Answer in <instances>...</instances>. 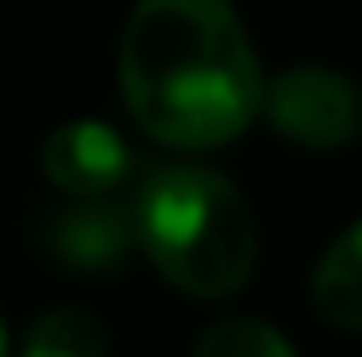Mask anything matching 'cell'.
Segmentation results:
<instances>
[{
  "mask_svg": "<svg viewBox=\"0 0 362 357\" xmlns=\"http://www.w3.org/2000/svg\"><path fill=\"white\" fill-rule=\"evenodd\" d=\"M121 95L147 137L184 153L242 137L263 74L231 0H136L121 37Z\"/></svg>",
  "mask_w": 362,
  "mask_h": 357,
  "instance_id": "cell-1",
  "label": "cell"
},
{
  "mask_svg": "<svg viewBox=\"0 0 362 357\" xmlns=\"http://www.w3.org/2000/svg\"><path fill=\"white\" fill-rule=\"evenodd\" d=\"M132 231L147 263L194 300H226L252 279L257 221L231 179L199 163H163L136 179Z\"/></svg>",
  "mask_w": 362,
  "mask_h": 357,
  "instance_id": "cell-2",
  "label": "cell"
},
{
  "mask_svg": "<svg viewBox=\"0 0 362 357\" xmlns=\"http://www.w3.org/2000/svg\"><path fill=\"white\" fill-rule=\"evenodd\" d=\"M273 131L289 137L299 147H315V153H331V147L352 142L362 127V95L346 74L320 69V64H299L284 69L273 84H263V100Z\"/></svg>",
  "mask_w": 362,
  "mask_h": 357,
  "instance_id": "cell-3",
  "label": "cell"
},
{
  "mask_svg": "<svg viewBox=\"0 0 362 357\" xmlns=\"http://www.w3.org/2000/svg\"><path fill=\"white\" fill-rule=\"evenodd\" d=\"M42 174L69 200H121L136 184V147L100 121H64L42 142Z\"/></svg>",
  "mask_w": 362,
  "mask_h": 357,
  "instance_id": "cell-4",
  "label": "cell"
},
{
  "mask_svg": "<svg viewBox=\"0 0 362 357\" xmlns=\"http://www.w3.org/2000/svg\"><path fill=\"white\" fill-rule=\"evenodd\" d=\"M42 247L69 274H116L136 252L132 205H121V200H69L64 211L47 216Z\"/></svg>",
  "mask_w": 362,
  "mask_h": 357,
  "instance_id": "cell-5",
  "label": "cell"
},
{
  "mask_svg": "<svg viewBox=\"0 0 362 357\" xmlns=\"http://www.w3.org/2000/svg\"><path fill=\"white\" fill-rule=\"evenodd\" d=\"M310 300H315V315L326 326L362 331V221L352 231H341L326 247V257L315 263Z\"/></svg>",
  "mask_w": 362,
  "mask_h": 357,
  "instance_id": "cell-6",
  "label": "cell"
},
{
  "mask_svg": "<svg viewBox=\"0 0 362 357\" xmlns=\"http://www.w3.org/2000/svg\"><path fill=\"white\" fill-rule=\"evenodd\" d=\"M105 352H110V336L100 326V315L74 310V305L37 315L27 341H21V357H105Z\"/></svg>",
  "mask_w": 362,
  "mask_h": 357,
  "instance_id": "cell-7",
  "label": "cell"
},
{
  "mask_svg": "<svg viewBox=\"0 0 362 357\" xmlns=\"http://www.w3.org/2000/svg\"><path fill=\"white\" fill-rule=\"evenodd\" d=\"M194 357H294V347L279 336L268 321H252V315H231V321H216L199 336Z\"/></svg>",
  "mask_w": 362,
  "mask_h": 357,
  "instance_id": "cell-8",
  "label": "cell"
},
{
  "mask_svg": "<svg viewBox=\"0 0 362 357\" xmlns=\"http://www.w3.org/2000/svg\"><path fill=\"white\" fill-rule=\"evenodd\" d=\"M11 352V336H6V321H0V357Z\"/></svg>",
  "mask_w": 362,
  "mask_h": 357,
  "instance_id": "cell-9",
  "label": "cell"
}]
</instances>
